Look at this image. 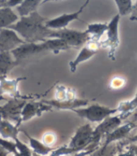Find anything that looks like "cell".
I'll return each instance as SVG.
<instances>
[{
  "mask_svg": "<svg viewBox=\"0 0 137 156\" xmlns=\"http://www.w3.org/2000/svg\"><path fill=\"white\" fill-rule=\"evenodd\" d=\"M120 16L117 14L108 24L106 31V40L104 42V47L108 48V57L111 59H115L116 53L119 45V35H118V25Z\"/></svg>",
  "mask_w": 137,
  "mask_h": 156,
  "instance_id": "ba28073f",
  "label": "cell"
},
{
  "mask_svg": "<svg viewBox=\"0 0 137 156\" xmlns=\"http://www.w3.org/2000/svg\"><path fill=\"white\" fill-rule=\"evenodd\" d=\"M111 85H112L113 87L118 88V87H121L124 85V81H123L122 78H115V79L112 81Z\"/></svg>",
  "mask_w": 137,
  "mask_h": 156,
  "instance_id": "f1b7e54d",
  "label": "cell"
},
{
  "mask_svg": "<svg viewBox=\"0 0 137 156\" xmlns=\"http://www.w3.org/2000/svg\"><path fill=\"white\" fill-rule=\"evenodd\" d=\"M60 39L64 41L71 48L81 46L90 41V37L86 31H78L74 29L64 28L60 30H54L49 39Z\"/></svg>",
  "mask_w": 137,
  "mask_h": 156,
  "instance_id": "277c9868",
  "label": "cell"
},
{
  "mask_svg": "<svg viewBox=\"0 0 137 156\" xmlns=\"http://www.w3.org/2000/svg\"><path fill=\"white\" fill-rule=\"evenodd\" d=\"M14 142L16 144V148L18 151V152L14 156H33L30 148L26 146V144L23 143L22 141H20L19 138H16Z\"/></svg>",
  "mask_w": 137,
  "mask_h": 156,
  "instance_id": "d4e9b609",
  "label": "cell"
},
{
  "mask_svg": "<svg viewBox=\"0 0 137 156\" xmlns=\"http://www.w3.org/2000/svg\"><path fill=\"white\" fill-rule=\"evenodd\" d=\"M44 41L47 44L49 52H53L54 54H58L62 51H66V50L71 49V47L68 46L64 41H62L60 39H55V38L47 39Z\"/></svg>",
  "mask_w": 137,
  "mask_h": 156,
  "instance_id": "603a6c76",
  "label": "cell"
},
{
  "mask_svg": "<svg viewBox=\"0 0 137 156\" xmlns=\"http://www.w3.org/2000/svg\"><path fill=\"white\" fill-rule=\"evenodd\" d=\"M40 3H42V1H40V0H24L17 7V12L21 18L26 17L32 14L33 12H36Z\"/></svg>",
  "mask_w": 137,
  "mask_h": 156,
  "instance_id": "44dd1931",
  "label": "cell"
},
{
  "mask_svg": "<svg viewBox=\"0 0 137 156\" xmlns=\"http://www.w3.org/2000/svg\"><path fill=\"white\" fill-rule=\"evenodd\" d=\"M26 102L27 100L24 99L9 100L5 105L0 106V117L20 127L22 111Z\"/></svg>",
  "mask_w": 137,
  "mask_h": 156,
  "instance_id": "3957f363",
  "label": "cell"
},
{
  "mask_svg": "<svg viewBox=\"0 0 137 156\" xmlns=\"http://www.w3.org/2000/svg\"><path fill=\"white\" fill-rule=\"evenodd\" d=\"M26 43L17 33L9 28L0 29V53L11 52Z\"/></svg>",
  "mask_w": 137,
  "mask_h": 156,
  "instance_id": "30bf717a",
  "label": "cell"
},
{
  "mask_svg": "<svg viewBox=\"0 0 137 156\" xmlns=\"http://www.w3.org/2000/svg\"><path fill=\"white\" fill-rule=\"evenodd\" d=\"M135 127H136V123H134V122H127L126 124L120 125L118 128H117L115 131H113L111 133H109L108 136H105L102 146L105 147L112 143H117L127 139L131 131Z\"/></svg>",
  "mask_w": 137,
  "mask_h": 156,
  "instance_id": "5bb4252c",
  "label": "cell"
},
{
  "mask_svg": "<svg viewBox=\"0 0 137 156\" xmlns=\"http://www.w3.org/2000/svg\"><path fill=\"white\" fill-rule=\"evenodd\" d=\"M17 65L10 52L0 53V79L7 77V74Z\"/></svg>",
  "mask_w": 137,
  "mask_h": 156,
  "instance_id": "e0dca14e",
  "label": "cell"
},
{
  "mask_svg": "<svg viewBox=\"0 0 137 156\" xmlns=\"http://www.w3.org/2000/svg\"><path fill=\"white\" fill-rule=\"evenodd\" d=\"M94 129L89 123L79 127L72 137L68 146L72 149H78L81 151L86 150L93 141Z\"/></svg>",
  "mask_w": 137,
  "mask_h": 156,
  "instance_id": "52a82bcc",
  "label": "cell"
},
{
  "mask_svg": "<svg viewBox=\"0 0 137 156\" xmlns=\"http://www.w3.org/2000/svg\"><path fill=\"white\" fill-rule=\"evenodd\" d=\"M116 156H135V153L130 146H127L126 151L118 152Z\"/></svg>",
  "mask_w": 137,
  "mask_h": 156,
  "instance_id": "83f0119b",
  "label": "cell"
},
{
  "mask_svg": "<svg viewBox=\"0 0 137 156\" xmlns=\"http://www.w3.org/2000/svg\"><path fill=\"white\" fill-rule=\"evenodd\" d=\"M89 3V1H86L81 8H80L77 12L72 13H64L58 17H55L54 19H48L45 22V27L51 30H60L66 28L70 25L72 21L80 20L79 16L81 13H83L85 8Z\"/></svg>",
  "mask_w": 137,
  "mask_h": 156,
  "instance_id": "8fae6325",
  "label": "cell"
},
{
  "mask_svg": "<svg viewBox=\"0 0 137 156\" xmlns=\"http://www.w3.org/2000/svg\"><path fill=\"white\" fill-rule=\"evenodd\" d=\"M26 77H18L9 79L4 77L0 79V100H11V99H24L32 101L34 97H26L20 94L18 85L21 81L25 80Z\"/></svg>",
  "mask_w": 137,
  "mask_h": 156,
  "instance_id": "8992f818",
  "label": "cell"
},
{
  "mask_svg": "<svg viewBox=\"0 0 137 156\" xmlns=\"http://www.w3.org/2000/svg\"><path fill=\"white\" fill-rule=\"evenodd\" d=\"M19 127L10 121L6 120L0 117V137L3 139H12L13 141L18 138Z\"/></svg>",
  "mask_w": 137,
  "mask_h": 156,
  "instance_id": "2e32d148",
  "label": "cell"
},
{
  "mask_svg": "<svg viewBox=\"0 0 137 156\" xmlns=\"http://www.w3.org/2000/svg\"><path fill=\"white\" fill-rule=\"evenodd\" d=\"M50 110H52V107L43 102L27 101L22 111L21 123L30 120L35 117H41L44 112H48Z\"/></svg>",
  "mask_w": 137,
  "mask_h": 156,
  "instance_id": "7c38bea8",
  "label": "cell"
},
{
  "mask_svg": "<svg viewBox=\"0 0 137 156\" xmlns=\"http://www.w3.org/2000/svg\"><path fill=\"white\" fill-rule=\"evenodd\" d=\"M49 52L48 46L45 41L43 42H37V43H29L26 42L22 44L18 48L11 51V55L16 61V63L19 65L23 61L26 60L29 58L35 57V55L41 54V53H46Z\"/></svg>",
  "mask_w": 137,
  "mask_h": 156,
  "instance_id": "5b68a950",
  "label": "cell"
},
{
  "mask_svg": "<svg viewBox=\"0 0 137 156\" xmlns=\"http://www.w3.org/2000/svg\"><path fill=\"white\" fill-rule=\"evenodd\" d=\"M115 3L118 7L119 16H126L129 14L131 15L132 12L133 1L132 0H116Z\"/></svg>",
  "mask_w": 137,
  "mask_h": 156,
  "instance_id": "cb8c5ba5",
  "label": "cell"
},
{
  "mask_svg": "<svg viewBox=\"0 0 137 156\" xmlns=\"http://www.w3.org/2000/svg\"><path fill=\"white\" fill-rule=\"evenodd\" d=\"M23 132L25 133V135L28 138L30 148L32 149V151L35 152L37 155H40V156H49L52 153V151H54L55 150L53 147H50V146H47V145H45L42 141H40V140H38L36 138L30 136L26 131H23Z\"/></svg>",
  "mask_w": 137,
  "mask_h": 156,
  "instance_id": "ac0fdd59",
  "label": "cell"
},
{
  "mask_svg": "<svg viewBox=\"0 0 137 156\" xmlns=\"http://www.w3.org/2000/svg\"><path fill=\"white\" fill-rule=\"evenodd\" d=\"M54 141H55V136H54V133H45V135L43 136V137H42V142L45 145H47V146H50V147H51L52 144H54Z\"/></svg>",
  "mask_w": 137,
  "mask_h": 156,
  "instance_id": "4316f807",
  "label": "cell"
},
{
  "mask_svg": "<svg viewBox=\"0 0 137 156\" xmlns=\"http://www.w3.org/2000/svg\"><path fill=\"white\" fill-rule=\"evenodd\" d=\"M137 108V91L135 93V96L130 100V101H127V102H122L118 107V112H120V119L123 120L126 119L128 116H130L131 113H132L134 110H136Z\"/></svg>",
  "mask_w": 137,
  "mask_h": 156,
  "instance_id": "7402d4cb",
  "label": "cell"
},
{
  "mask_svg": "<svg viewBox=\"0 0 137 156\" xmlns=\"http://www.w3.org/2000/svg\"><path fill=\"white\" fill-rule=\"evenodd\" d=\"M107 28H108V24L95 23V24L88 25L87 29L86 31L90 37V41L94 43H97L98 41H100V40L104 36V33H106Z\"/></svg>",
  "mask_w": 137,
  "mask_h": 156,
  "instance_id": "ffe728a7",
  "label": "cell"
},
{
  "mask_svg": "<svg viewBox=\"0 0 137 156\" xmlns=\"http://www.w3.org/2000/svg\"><path fill=\"white\" fill-rule=\"evenodd\" d=\"M72 111L79 117L87 119L89 122H96V123H100L105 119L118 112V108H109L98 104H93L88 107H82Z\"/></svg>",
  "mask_w": 137,
  "mask_h": 156,
  "instance_id": "7a4b0ae2",
  "label": "cell"
},
{
  "mask_svg": "<svg viewBox=\"0 0 137 156\" xmlns=\"http://www.w3.org/2000/svg\"><path fill=\"white\" fill-rule=\"evenodd\" d=\"M19 21L18 15L10 8L0 9V29L9 28Z\"/></svg>",
  "mask_w": 137,
  "mask_h": 156,
  "instance_id": "d6986e66",
  "label": "cell"
},
{
  "mask_svg": "<svg viewBox=\"0 0 137 156\" xmlns=\"http://www.w3.org/2000/svg\"><path fill=\"white\" fill-rule=\"evenodd\" d=\"M98 52V47L97 46H93L92 45H86L82 48V50L79 52L78 55L76 57V58L72 61L70 62V69L72 73H75L77 70V67L79 66V64H81L82 62H85L88 59H90L91 58H93L94 55L97 54Z\"/></svg>",
  "mask_w": 137,
  "mask_h": 156,
  "instance_id": "9a60e30c",
  "label": "cell"
},
{
  "mask_svg": "<svg viewBox=\"0 0 137 156\" xmlns=\"http://www.w3.org/2000/svg\"><path fill=\"white\" fill-rule=\"evenodd\" d=\"M129 146L132 149V151H134V153H135V156H137V143H135V144H131V145H129Z\"/></svg>",
  "mask_w": 137,
  "mask_h": 156,
  "instance_id": "1f68e13d",
  "label": "cell"
},
{
  "mask_svg": "<svg viewBox=\"0 0 137 156\" xmlns=\"http://www.w3.org/2000/svg\"><path fill=\"white\" fill-rule=\"evenodd\" d=\"M47 20L48 18L41 16L38 12H36L26 17H22L16 24L9 28L14 30L26 42H43L50 38L54 31L45 27V22Z\"/></svg>",
  "mask_w": 137,
  "mask_h": 156,
  "instance_id": "6da1fadb",
  "label": "cell"
},
{
  "mask_svg": "<svg viewBox=\"0 0 137 156\" xmlns=\"http://www.w3.org/2000/svg\"></svg>",
  "mask_w": 137,
  "mask_h": 156,
  "instance_id": "d6a6232c",
  "label": "cell"
},
{
  "mask_svg": "<svg viewBox=\"0 0 137 156\" xmlns=\"http://www.w3.org/2000/svg\"><path fill=\"white\" fill-rule=\"evenodd\" d=\"M122 121L123 120L120 119L119 116H111L105 119L102 122H100L94 129L92 144L100 145V140L104 139L106 136H108L113 131H115L117 128H118L121 125Z\"/></svg>",
  "mask_w": 137,
  "mask_h": 156,
  "instance_id": "9c48e42d",
  "label": "cell"
},
{
  "mask_svg": "<svg viewBox=\"0 0 137 156\" xmlns=\"http://www.w3.org/2000/svg\"><path fill=\"white\" fill-rule=\"evenodd\" d=\"M130 20L131 21H137V1L133 2L132 12L130 15Z\"/></svg>",
  "mask_w": 137,
  "mask_h": 156,
  "instance_id": "f546056e",
  "label": "cell"
},
{
  "mask_svg": "<svg viewBox=\"0 0 137 156\" xmlns=\"http://www.w3.org/2000/svg\"><path fill=\"white\" fill-rule=\"evenodd\" d=\"M44 104L50 105L52 108L54 107L60 110H74L78 108L85 107L88 105L89 101L85 99H72V100H65V101H55V100H43Z\"/></svg>",
  "mask_w": 137,
  "mask_h": 156,
  "instance_id": "4fadbf2b",
  "label": "cell"
},
{
  "mask_svg": "<svg viewBox=\"0 0 137 156\" xmlns=\"http://www.w3.org/2000/svg\"><path fill=\"white\" fill-rule=\"evenodd\" d=\"M22 2L23 0H0V9L18 7Z\"/></svg>",
  "mask_w": 137,
  "mask_h": 156,
  "instance_id": "484cf974",
  "label": "cell"
},
{
  "mask_svg": "<svg viewBox=\"0 0 137 156\" xmlns=\"http://www.w3.org/2000/svg\"><path fill=\"white\" fill-rule=\"evenodd\" d=\"M9 151L7 150H5L1 145H0V156H8L9 155Z\"/></svg>",
  "mask_w": 137,
  "mask_h": 156,
  "instance_id": "4dcf8cb0",
  "label": "cell"
}]
</instances>
